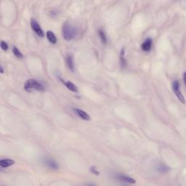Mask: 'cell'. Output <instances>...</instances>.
<instances>
[{
	"instance_id": "cell-1",
	"label": "cell",
	"mask_w": 186,
	"mask_h": 186,
	"mask_svg": "<svg viewBox=\"0 0 186 186\" xmlns=\"http://www.w3.org/2000/svg\"><path fill=\"white\" fill-rule=\"evenodd\" d=\"M24 89L26 92H31L33 89L43 92V91H44V87L38 81L35 80V79H29L25 83Z\"/></svg>"
},
{
	"instance_id": "cell-2",
	"label": "cell",
	"mask_w": 186,
	"mask_h": 186,
	"mask_svg": "<svg viewBox=\"0 0 186 186\" xmlns=\"http://www.w3.org/2000/svg\"><path fill=\"white\" fill-rule=\"evenodd\" d=\"M63 36L64 40L70 41L73 40L76 36V29L72 25L68 23H64L63 26Z\"/></svg>"
},
{
	"instance_id": "cell-3",
	"label": "cell",
	"mask_w": 186,
	"mask_h": 186,
	"mask_svg": "<svg viewBox=\"0 0 186 186\" xmlns=\"http://www.w3.org/2000/svg\"><path fill=\"white\" fill-rule=\"evenodd\" d=\"M180 83H179V82L177 80H175L174 81V82H173L172 84V89H173V91H174V92L175 93L176 96L177 97V98L180 100V102H182L183 103H185V98H184V96H183V95L182 94L181 91H180Z\"/></svg>"
},
{
	"instance_id": "cell-4",
	"label": "cell",
	"mask_w": 186,
	"mask_h": 186,
	"mask_svg": "<svg viewBox=\"0 0 186 186\" xmlns=\"http://www.w3.org/2000/svg\"><path fill=\"white\" fill-rule=\"evenodd\" d=\"M31 26L33 31H35V33L38 35L39 36H41V37L44 36V31H42V28L40 27L37 20L32 18L31 20Z\"/></svg>"
},
{
	"instance_id": "cell-5",
	"label": "cell",
	"mask_w": 186,
	"mask_h": 186,
	"mask_svg": "<svg viewBox=\"0 0 186 186\" xmlns=\"http://www.w3.org/2000/svg\"><path fill=\"white\" fill-rule=\"evenodd\" d=\"M73 110L76 113V115H77L79 118L85 120V121H89V120H90V117H89V115L88 114H87L84 110L79 108H74Z\"/></svg>"
},
{
	"instance_id": "cell-6",
	"label": "cell",
	"mask_w": 186,
	"mask_h": 186,
	"mask_svg": "<svg viewBox=\"0 0 186 186\" xmlns=\"http://www.w3.org/2000/svg\"><path fill=\"white\" fill-rule=\"evenodd\" d=\"M116 177H117L119 180H120V181L121 182H124V183H130V184H134V183H136L135 179L129 177V176L124 175V174H117Z\"/></svg>"
},
{
	"instance_id": "cell-7",
	"label": "cell",
	"mask_w": 186,
	"mask_h": 186,
	"mask_svg": "<svg viewBox=\"0 0 186 186\" xmlns=\"http://www.w3.org/2000/svg\"><path fill=\"white\" fill-rule=\"evenodd\" d=\"M60 81H61V82H62L63 84H65V87H66L68 88L70 91H71V92H79L76 85L74 84H73L71 82H70V81H64L63 79H61V78H60Z\"/></svg>"
},
{
	"instance_id": "cell-8",
	"label": "cell",
	"mask_w": 186,
	"mask_h": 186,
	"mask_svg": "<svg viewBox=\"0 0 186 186\" xmlns=\"http://www.w3.org/2000/svg\"><path fill=\"white\" fill-rule=\"evenodd\" d=\"M15 161L12 160V159H2L0 161V166L2 168H7V167H9V166L15 164Z\"/></svg>"
},
{
	"instance_id": "cell-9",
	"label": "cell",
	"mask_w": 186,
	"mask_h": 186,
	"mask_svg": "<svg viewBox=\"0 0 186 186\" xmlns=\"http://www.w3.org/2000/svg\"><path fill=\"white\" fill-rule=\"evenodd\" d=\"M152 47V40L150 38H148L141 45V47H142V50L143 51L148 52L151 49Z\"/></svg>"
},
{
	"instance_id": "cell-10",
	"label": "cell",
	"mask_w": 186,
	"mask_h": 186,
	"mask_svg": "<svg viewBox=\"0 0 186 186\" xmlns=\"http://www.w3.org/2000/svg\"><path fill=\"white\" fill-rule=\"evenodd\" d=\"M45 164L49 168L52 169V170H58V165L57 162L55 160L51 159H47L45 160Z\"/></svg>"
},
{
	"instance_id": "cell-11",
	"label": "cell",
	"mask_w": 186,
	"mask_h": 186,
	"mask_svg": "<svg viewBox=\"0 0 186 186\" xmlns=\"http://www.w3.org/2000/svg\"><path fill=\"white\" fill-rule=\"evenodd\" d=\"M47 37L48 41L52 44H55L57 42V38L55 33L51 31H48L47 32Z\"/></svg>"
},
{
	"instance_id": "cell-12",
	"label": "cell",
	"mask_w": 186,
	"mask_h": 186,
	"mask_svg": "<svg viewBox=\"0 0 186 186\" xmlns=\"http://www.w3.org/2000/svg\"><path fill=\"white\" fill-rule=\"evenodd\" d=\"M66 63L68 65V68L71 70L72 72L74 71V58H73L71 55H68L66 58Z\"/></svg>"
},
{
	"instance_id": "cell-13",
	"label": "cell",
	"mask_w": 186,
	"mask_h": 186,
	"mask_svg": "<svg viewBox=\"0 0 186 186\" xmlns=\"http://www.w3.org/2000/svg\"><path fill=\"white\" fill-rule=\"evenodd\" d=\"M157 170L161 173H167L170 171V168L164 164H159L157 167Z\"/></svg>"
},
{
	"instance_id": "cell-14",
	"label": "cell",
	"mask_w": 186,
	"mask_h": 186,
	"mask_svg": "<svg viewBox=\"0 0 186 186\" xmlns=\"http://www.w3.org/2000/svg\"><path fill=\"white\" fill-rule=\"evenodd\" d=\"M98 33H99V36H100V40H101L102 42H103V44H106V42H107V37H106V33H105V32L103 31V30H101V29H100V30L98 31Z\"/></svg>"
},
{
	"instance_id": "cell-15",
	"label": "cell",
	"mask_w": 186,
	"mask_h": 186,
	"mask_svg": "<svg viewBox=\"0 0 186 186\" xmlns=\"http://www.w3.org/2000/svg\"><path fill=\"white\" fill-rule=\"evenodd\" d=\"M12 52H13L14 55H15V56H16L18 58H23V55L22 54L21 52L18 50L17 47H14L13 48H12Z\"/></svg>"
},
{
	"instance_id": "cell-16",
	"label": "cell",
	"mask_w": 186,
	"mask_h": 186,
	"mask_svg": "<svg viewBox=\"0 0 186 186\" xmlns=\"http://www.w3.org/2000/svg\"><path fill=\"white\" fill-rule=\"evenodd\" d=\"M89 170H90L91 172L93 173V174H95V175H99V174H100V172L97 171L95 166H91Z\"/></svg>"
},
{
	"instance_id": "cell-17",
	"label": "cell",
	"mask_w": 186,
	"mask_h": 186,
	"mask_svg": "<svg viewBox=\"0 0 186 186\" xmlns=\"http://www.w3.org/2000/svg\"><path fill=\"white\" fill-rule=\"evenodd\" d=\"M1 48L3 50H5V51H6V50H8V44L5 42L2 41L1 42Z\"/></svg>"
},
{
	"instance_id": "cell-18",
	"label": "cell",
	"mask_w": 186,
	"mask_h": 186,
	"mask_svg": "<svg viewBox=\"0 0 186 186\" xmlns=\"http://www.w3.org/2000/svg\"><path fill=\"white\" fill-rule=\"evenodd\" d=\"M0 72H1V74H3L4 73V68L3 67H2V65L0 66Z\"/></svg>"
},
{
	"instance_id": "cell-19",
	"label": "cell",
	"mask_w": 186,
	"mask_h": 186,
	"mask_svg": "<svg viewBox=\"0 0 186 186\" xmlns=\"http://www.w3.org/2000/svg\"><path fill=\"white\" fill-rule=\"evenodd\" d=\"M185 76H186L185 73H184V74H183V80H184L185 83V82H186V81H185Z\"/></svg>"
}]
</instances>
